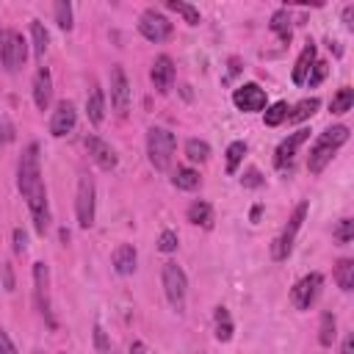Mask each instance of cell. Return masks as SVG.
Returning <instances> with one entry per match:
<instances>
[{"label": "cell", "mask_w": 354, "mask_h": 354, "mask_svg": "<svg viewBox=\"0 0 354 354\" xmlns=\"http://www.w3.org/2000/svg\"><path fill=\"white\" fill-rule=\"evenodd\" d=\"M213 329H216V340H221V343H230L232 340L235 326H232V318H230V310L227 307H216V313H213Z\"/></svg>", "instance_id": "obj_22"}, {"label": "cell", "mask_w": 354, "mask_h": 354, "mask_svg": "<svg viewBox=\"0 0 354 354\" xmlns=\"http://www.w3.org/2000/svg\"><path fill=\"white\" fill-rule=\"evenodd\" d=\"M138 33L147 39V41H166L171 36V22L158 11V8H147L141 17H138Z\"/></svg>", "instance_id": "obj_9"}, {"label": "cell", "mask_w": 354, "mask_h": 354, "mask_svg": "<svg viewBox=\"0 0 354 354\" xmlns=\"http://www.w3.org/2000/svg\"><path fill=\"white\" fill-rule=\"evenodd\" d=\"M30 39H33V55L41 64L44 61V53H47V44H50V33H47V28L39 19L30 22Z\"/></svg>", "instance_id": "obj_23"}, {"label": "cell", "mask_w": 354, "mask_h": 354, "mask_svg": "<svg viewBox=\"0 0 354 354\" xmlns=\"http://www.w3.org/2000/svg\"><path fill=\"white\" fill-rule=\"evenodd\" d=\"M0 354H17V346L11 343V337L3 326H0Z\"/></svg>", "instance_id": "obj_40"}, {"label": "cell", "mask_w": 354, "mask_h": 354, "mask_svg": "<svg viewBox=\"0 0 354 354\" xmlns=\"http://www.w3.org/2000/svg\"><path fill=\"white\" fill-rule=\"evenodd\" d=\"M141 351H144V346H141V343H133V346H130V354H141Z\"/></svg>", "instance_id": "obj_45"}, {"label": "cell", "mask_w": 354, "mask_h": 354, "mask_svg": "<svg viewBox=\"0 0 354 354\" xmlns=\"http://www.w3.org/2000/svg\"><path fill=\"white\" fill-rule=\"evenodd\" d=\"M324 77H326V64H324V61H315V64H313V75L307 77L310 86H318Z\"/></svg>", "instance_id": "obj_37"}, {"label": "cell", "mask_w": 354, "mask_h": 354, "mask_svg": "<svg viewBox=\"0 0 354 354\" xmlns=\"http://www.w3.org/2000/svg\"><path fill=\"white\" fill-rule=\"evenodd\" d=\"M185 158L191 163H205L210 158V144L207 141H199V138H188L185 141Z\"/></svg>", "instance_id": "obj_28"}, {"label": "cell", "mask_w": 354, "mask_h": 354, "mask_svg": "<svg viewBox=\"0 0 354 354\" xmlns=\"http://www.w3.org/2000/svg\"><path fill=\"white\" fill-rule=\"evenodd\" d=\"M0 147H3V119H0Z\"/></svg>", "instance_id": "obj_46"}, {"label": "cell", "mask_w": 354, "mask_h": 354, "mask_svg": "<svg viewBox=\"0 0 354 354\" xmlns=\"http://www.w3.org/2000/svg\"><path fill=\"white\" fill-rule=\"evenodd\" d=\"M160 279H163V293H166L171 310L183 313V307H185V293H188V277H185V271H183L177 263H163Z\"/></svg>", "instance_id": "obj_5"}, {"label": "cell", "mask_w": 354, "mask_h": 354, "mask_svg": "<svg viewBox=\"0 0 354 354\" xmlns=\"http://www.w3.org/2000/svg\"><path fill=\"white\" fill-rule=\"evenodd\" d=\"M3 279H6V290H14V271H11V263H3Z\"/></svg>", "instance_id": "obj_42"}, {"label": "cell", "mask_w": 354, "mask_h": 354, "mask_svg": "<svg viewBox=\"0 0 354 354\" xmlns=\"http://www.w3.org/2000/svg\"><path fill=\"white\" fill-rule=\"evenodd\" d=\"M111 105L119 116H124L130 108V83H127V75L119 64L111 66Z\"/></svg>", "instance_id": "obj_12"}, {"label": "cell", "mask_w": 354, "mask_h": 354, "mask_svg": "<svg viewBox=\"0 0 354 354\" xmlns=\"http://www.w3.org/2000/svg\"><path fill=\"white\" fill-rule=\"evenodd\" d=\"M185 216H188V221L196 224V227H205V230L213 227V207H210V202H205V199H194V202L188 205Z\"/></svg>", "instance_id": "obj_20"}, {"label": "cell", "mask_w": 354, "mask_h": 354, "mask_svg": "<svg viewBox=\"0 0 354 354\" xmlns=\"http://www.w3.org/2000/svg\"><path fill=\"white\" fill-rule=\"evenodd\" d=\"M243 155H246V144H243V141H232V144L227 147V171H230V174L238 171V163L243 160Z\"/></svg>", "instance_id": "obj_34"}, {"label": "cell", "mask_w": 354, "mask_h": 354, "mask_svg": "<svg viewBox=\"0 0 354 354\" xmlns=\"http://www.w3.org/2000/svg\"><path fill=\"white\" fill-rule=\"evenodd\" d=\"M346 141H348V127H346V124H332V127H326V130L315 138V144H313V149H310V158H307L310 174H321V171L326 169V163L332 160V155H335Z\"/></svg>", "instance_id": "obj_2"}, {"label": "cell", "mask_w": 354, "mask_h": 354, "mask_svg": "<svg viewBox=\"0 0 354 354\" xmlns=\"http://www.w3.org/2000/svg\"><path fill=\"white\" fill-rule=\"evenodd\" d=\"M335 282L346 293L354 288V260H348V257L337 260V266H335Z\"/></svg>", "instance_id": "obj_25"}, {"label": "cell", "mask_w": 354, "mask_h": 354, "mask_svg": "<svg viewBox=\"0 0 354 354\" xmlns=\"http://www.w3.org/2000/svg\"><path fill=\"white\" fill-rule=\"evenodd\" d=\"M321 285H324V277H321L318 271L301 277V279L293 285V290H290V301H293V307H296V310H310V307L315 304L318 293H321Z\"/></svg>", "instance_id": "obj_10"}, {"label": "cell", "mask_w": 354, "mask_h": 354, "mask_svg": "<svg viewBox=\"0 0 354 354\" xmlns=\"http://www.w3.org/2000/svg\"><path fill=\"white\" fill-rule=\"evenodd\" d=\"M136 263H138V252H136L133 243H119L113 249V268H116V274H122V277L133 274Z\"/></svg>", "instance_id": "obj_18"}, {"label": "cell", "mask_w": 354, "mask_h": 354, "mask_svg": "<svg viewBox=\"0 0 354 354\" xmlns=\"http://www.w3.org/2000/svg\"><path fill=\"white\" fill-rule=\"evenodd\" d=\"M28 58V41L22 39L19 30H6L3 33V47H0V61L6 66V72H19L25 66Z\"/></svg>", "instance_id": "obj_6"}, {"label": "cell", "mask_w": 354, "mask_h": 354, "mask_svg": "<svg viewBox=\"0 0 354 354\" xmlns=\"http://www.w3.org/2000/svg\"><path fill=\"white\" fill-rule=\"evenodd\" d=\"M335 337H337V318H335V313L326 310L321 315V324H318V343L329 348L335 343Z\"/></svg>", "instance_id": "obj_24"}, {"label": "cell", "mask_w": 354, "mask_h": 354, "mask_svg": "<svg viewBox=\"0 0 354 354\" xmlns=\"http://www.w3.org/2000/svg\"><path fill=\"white\" fill-rule=\"evenodd\" d=\"M288 111H290V108H288V102H282V100H279V102H274V105H268V108H266L263 122H266L268 127H277V124H282V122L288 119Z\"/></svg>", "instance_id": "obj_32"}, {"label": "cell", "mask_w": 354, "mask_h": 354, "mask_svg": "<svg viewBox=\"0 0 354 354\" xmlns=\"http://www.w3.org/2000/svg\"><path fill=\"white\" fill-rule=\"evenodd\" d=\"M17 185L28 202L36 232L44 235L50 227V205H47V188H44L41 166H39V144H28L22 149L19 163H17Z\"/></svg>", "instance_id": "obj_1"}, {"label": "cell", "mask_w": 354, "mask_h": 354, "mask_svg": "<svg viewBox=\"0 0 354 354\" xmlns=\"http://www.w3.org/2000/svg\"><path fill=\"white\" fill-rule=\"evenodd\" d=\"M318 97H310V100H301V102H296L293 108H290V113H288V122H304V119H310L315 111H318Z\"/></svg>", "instance_id": "obj_27"}, {"label": "cell", "mask_w": 354, "mask_h": 354, "mask_svg": "<svg viewBox=\"0 0 354 354\" xmlns=\"http://www.w3.org/2000/svg\"><path fill=\"white\" fill-rule=\"evenodd\" d=\"M86 152H88L91 160H94L100 169H105V171L116 169V163H119L116 149H113L108 141H102L100 136H86Z\"/></svg>", "instance_id": "obj_15"}, {"label": "cell", "mask_w": 354, "mask_h": 354, "mask_svg": "<svg viewBox=\"0 0 354 354\" xmlns=\"http://www.w3.org/2000/svg\"><path fill=\"white\" fill-rule=\"evenodd\" d=\"M86 113H88V122L91 124H102V119H105V94H102L100 86H94L88 91V97H86Z\"/></svg>", "instance_id": "obj_21"}, {"label": "cell", "mask_w": 354, "mask_h": 354, "mask_svg": "<svg viewBox=\"0 0 354 354\" xmlns=\"http://www.w3.org/2000/svg\"><path fill=\"white\" fill-rule=\"evenodd\" d=\"M75 124H77V111H75V105H72L69 100L58 102L55 111H53V116H50V136L64 138V136H69V133L75 130Z\"/></svg>", "instance_id": "obj_14"}, {"label": "cell", "mask_w": 354, "mask_h": 354, "mask_svg": "<svg viewBox=\"0 0 354 354\" xmlns=\"http://www.w3.org/2000/svg\"><path fill=\"white\" fill-rule=\"evenodd\" d=\"M33 299H36V307H39L41 318L47 321V326L55 329V318L50 310V271L44 263H33Z\"/></svg>", "instance_id": "obj_8"}, {"label": "cell", "mask_w": 354, "mask_h": 354, "mask_svg": "<svg viewBox=\"0 0 354 354\" xmlns=\"http://www.w3.org/2000/svg\"><path fill=\"white\" fill-rule=\"evenodd\" d=\"M241 183H243L246 188H257V185L263 183V177H260V171H257V169H249V171L241 177Z\"/></svg>", "instance_id": "obj_38"}, {"label": "cell", "mask_w": 354, "mask_h": 354, "mask_svg": "<svg viewBox=\"0 0 354 354\" xmlns=\"http://www.w3.org/2000/svg\"><path fill=\"white\" fill-rule=\"evenodd\" d=\"M158 249L166 252V254L174 252V249H177V232H174V230H163L160 238H158Z\"/></svg>", "instance_id": "obj_36"}, {"label": "cell", "mask_w": 354, "mask_h": 354, "mask_svg": "<svg viewBox=\"0 0 354 354\" xmlns=\"http://www.w3.org/2000/svg\"><path fill=\"white\" fill-rule=\"evenodd\" d=\"M171 183H174V188H180V191H194V188L199 185V171H194V169H188V166H180V169L174 171V177H171Z\"/></svg>", "instance_id": "obj_29"}, {"label": "cell", "mask_w": 354, "mask_h": 354, "mask_svg": "<svg viewBox=\"0 0 354 354\" xmlns=\"http://www.w3.org/2000/svg\"><path fill=\"white\" fill-rule=\"evenodd\" d=\"M94 205H97L94 180L88 174H80V180H77V196H75V213H77V224L83 230H88L94 224Z\"/></svg>", "instance_id": "obj_7"}, {"label": "cell", "mask_w": 354, "mask_h": 354, "mask_svg": "<svg viewBox=\"0 0 354 354\" xmlns=\"http://www.w3.org/2000/svg\"><path fill=\"white\" fill-rule=\"evenodd\" d=\"M149 77H152V86L166 94L171 86H174V77H177V69H174V61L169 55H158L152 61V69H149Z\"/></svg>", "instance_id": "obj_16"}, {"label": "cell", "mask_w": 354, "mask_h": 354, "mask_svg": "<svg viewBox=\"0 0 354 354\" xmlns=\"http://www.w3.org/2000/svg\"><path fill=\"white\" fill-rule=\"evenodd\" d=\"M351 105H354V88L343 86V88H337V94L332 97L329 111H332V113H346V111H351Z\"/></svg>", "instance_id": "obj_31"}, {"label": "cell", "mask_w": 354, "mask_h": 354, "mask_svg": "<svg viewBox=\"0 0 354 354\" xmlns=\"http://www.w3.org/2000/svg\"><path fill=\"white\" fill-rule=\"evenodd\" d=\"M340 354H354V335H346V337H343V348H340Z\"/></svg>", "instance_id": "obj_43"}, {"label": "cell", "mask_w": 354, "mask_h": 354, "mask_svg": "<svg viewBox=\"0 0 354 354\" xmlns=\"http://www.w3.org/2000/svg\"><path fill=\"white\" fill-rule=\"evenodd\" d=\"M351 19H354V6H346L343 8V22H346L348 30H351Z\"/></svg>", "instance_id": "obj_44"}, {"label": "cell", "mask_w": 354, "mask_h": 354, "mask_svg": "<svg viewBox=\"0 0 354 354\" xmlns=\"http://www.w3.org/2000/svg\"><path fill=\"white\" fill-rule=\"evenodd\" d=\"M354 238V221L351 218H340L337 227H335V241L337 243H348Z\"/></svg>", "instance_id": "obj_35"}, {"label": "cell", "mask_w": 354, "mask_h": 354, "mask_svg": "<svg viewBox=\"0 0 354 354\" xmlns=\"http://www.w3.org/2000/svg\"><path fill=\"white\" fill-rule=\"evenodd\" d=\"M25 249H28V235H25V230L17 227V230H14V252L22 254Z\"/></svg>", "instance_id": "obj_39"}, {"label": "cell", "mask_w": 354, "mask_h": 354, "mask_svg": "<svg viewBox=\"0 0 354 354\" xmlns=\"http://www.w3.org/2000/svg\"><path fill=\"white\" fill-rule=\"evenodd\" d=\"M268 28H271V30H274L285 44H290V14H288L285 8H279V11H274V14H271Z\"/></svg>", "instance_id": "obj_26"}, {"label": "cell", "mask_w": 354, "mask_h": 354, "mask_svg": "<svg viewBox=\"0 0 354 354\" xmlns=\"http://www.w3.org/2000/svg\"><path fill=\"white\" fill-rule=\"evenodd\" d=\"M232 102L243 113H257L266 108V88H260L257 83H243L232 91Z\"/></svg>", "instance_id": "obj_11"}, {"label": "cell", "mask_w": 354, "mask_h": 354, "mask_svg": "<svg viewBox=\"0 0 354 354\" xmlns=\"http://www.w3.org/2000/svg\"><path fill=\"white\" fill-rule=\"evenodd\" d=\"M53 11H55V22H58V28L61 30H72V3H66V0H58L55 6H53Z\"/></svg>", "instance_id": "obj_33"}, {"label": "cell", "mask_w": 354, "mask_h": 354, "mask_svg": "<svg viewBox=\"0 0 354 354\" xmlns=\"http://www.w3.org/2000/svg\"><path fill=\"white\" fill-rule=\"evenodd\" d=\"M307 138H310V130H307V127H301V130L290 133V136L277 147V152H274V166H277L279 171L290 169V166H293V160H296V149H299Z\"/></svg>", "instance_id": "obj_13"}, {"label": "cell", "mask_w": 354, "mask_h": 354, "mask_svg": "<svg viewBox=\"0 0 354 354\" xmlns=\"http://www.w3.org/2000/svg\"><path fill=\"white\" fill-rule=\"evenodd\" d=\"M166 8L169 11H174V14H180L188 25H199L202 22V17H199V8H194L191 3H183V0H169L166 3Z\"/></svg>", "instance_id": "obj_30"}, {"label": "cell", "mask_w": 354, "mask_h": 354, "mask_svg": "<svg viewBox=\"0 0 354 354\" xmlns=\"http://www.w3.org/2000/svg\"><path fill=\"white\" fill-rule=\"evenodd\" d=\"M0 47H3V25H0Z\"/></svg>", "instance_id": "obj_47"}, {"label": "cell", "mask_w": 354, "mask_h": 354, "mask_svg": "<svg viewBox=\"0 0 354 354\" xmlns=\"http://www.w3.org/2000/svg\"><path fill=\"white\" fill-rule=\"evenodd\" d=\"M33 102L39 111H47L53 102V75L47 66H39L33 75Z\"/></svg>", "instance_id": "obj_17"}, {"label": "cell", "mask_w": 354, "mask_h": 354, "mask_svg": "<svg viewBox=\"0 0 354 354\" xmlns=\"http://www.w3.org/2000/svg\"><path fill=\"white\" fill-rule=\"evenodd\" d=\"M304 216H307V202H299V205L293 207V213H290L285 230L271 241V257H274V260H288V254L293 252V241H296V235H299V230H301V224H304Z\"/></svg>", "instance_id": "obj_4"}, {"label": "cell", "mask_w": 354, "mask_h": 354, "mask_svg": "<svg viewBox=\"0 0 354 354\" xmlns=\"http://www.w3.org/2000/svg\"><path fill=\"white\" fill-rule=\"evenodd\" d=\"M313 64H315V44L313 41H307L304 44V50L299 53V58H296V66H293V83L296 86H301L307 77H310V69H313Z\"/></svg>", "instance_id": "obj_19"}, {"label": "cell", "mask_w": 354, "mask_h": 354, "mask_svg": "<svg viewBox=\"0 0 354 354\" xmlns=\"http://www.w3.org/2000/svg\"><path fill=\"white\" fill-rule=\"evenodd\" d=\"M174 149H177L174 133H169L166 127H149L147 130V155H149V163L158 171H166L171 166Z\"/></svg>", "instance_id": "obj_3"}, {"label": "cell", "mask_w": 354, "mask_h": 354, "mask_svg": "<svg viewBox=\"0 0 354 354\" xmlns=\"http://www.w3.org/2000/svg\"><path fill=\"white\" fill-rule=\"evenodd\" d=\"M94 346H97L100 351H108V348H111V343H108V337H105L102 326H94Z\"/></svg>", "instance_id": "obj_41"}]
</instances>
